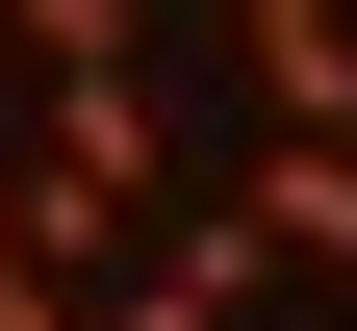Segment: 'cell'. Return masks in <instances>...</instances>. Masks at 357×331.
<instances>
[{
	"label": "cell",
	"mask_w": 357,
	"mask_h": 331,
	"mask_svg": "<svg viewBox=\"0 0 357 331\" xmlns=\"http://www.w3.org/2000/svg\"><path fill=\"white\" fill-rule=\"evenodd\" d=\"M26 178H77V204L178 229V128H153V77H26Z\"/></svg>",
	"instance_id": "1"
},
{
	"label": "cell",
	"mask_w": 357,
	"mask_h": 331,
	"mask_svg": "<svg viewBox=\"0 0 357 331\" xmlns=\"http://www.w3.org/2000/svg\"><path fill=\"white\" fill-rule=\"evenodd\" d=\"M230 229L281 280H357V128H255V178H230Z\"/></svg>",
	"instance_id": "2"
},
{
	"label": "cell",
	"mask_w": 357,
	"mask_h": 331,
	"mask_svg": "<svg viewBox=\"0 0 357 331\" xmlns=\"http://www.w3.org/2000/svg\"><path fill=\"white\" fill-rule=\"evenodd\" d=\"M230 77L255 128H357V0H230Z\"/></svg>",
	"instance_id": "3"
},
{
	"label": "cell",
	"mask_w": 357,
	"mask_h": 331,
	"mask_svg": "<svg viewBox=\"0 0 357 331\" xmlns=\"http://www.w3.org/2000/svg\"><path fill=\"white\" fill-rule=\"evenodd\" d=\"M128 52H153L128 0H0V77H128Z\"/></svg>",
	"instance_id": "4"
},
{
	"label": "cell",
	"mask_w": 357,
	"mask_h": 331,
	"mask_svg": "<svg viewBox=\"0 0 357 331\" xmlns=\"http://www.w3.org/2000/svg\"><path fill=\"white\" fill-rule=\"evenodd\" d=\"M0 280H26V229H0Z\"/></svg>",
	"instance_id": "5"
}]
</instances>
